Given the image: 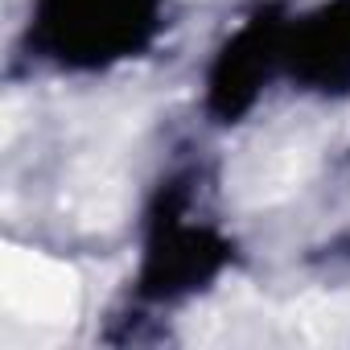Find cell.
Here are the masks:
<instances>
[{"instance_id":"cell-2","label":"cell","mask_w":350,"mask_h":350,"mask_svg":"<svg viewBox=\"0 0 350 350\" xmlns=\"http://www.w3.org/2000/svg\"><path fill=\"white\" fill-rule=\"evenodd\" d=\"M231 256H235L231 239L219 227L194 219L190 186L169 182V186H161V194L148 211L140 268H136V293L144 301L194 297L227 272Z\"/></svg>"},{"instance_id":"cell-3","label":"cell","mask_w":350,"mask_h":350,"mask_svg":"<svg viewBox=\"0 0 350 350\" xmlns=\"http://www.w3.org/2000/svg\"><path fill=\"white\" fill-rule=\"evenodd\" d=\"M288 9L268 0L252 9L215 50L206 66V111L219 124H239L268 83L284 70V46H288Z\"/></svg>"},{"instance_id":"cell-1","label":"cell","mask_w":350,"mask_h":350,"mask_svg":"<svg viewBox=\"0 0 350 350\" xmlns=\"http://www.w3.org/2000/svg\"><path fill=\"white\" fill-rule=\"evenodd\" d=\"M165 25V0H29V50L62 70L140 58Z\"/></svg>"},{"instance_id":"cell-4","label":"cell","mask_w":350,"mask_h":350,"mask_svg":"<svg viewBox=\"0 0 350 350\" xmlns=\"http://www.w3.org/2000/svg\"><path fill=\"white\" fill-rule=\"evenodd\" d=\"M284 75L313 95H350V0H321L293 17Z\"/></svg>"}]
</instances>
